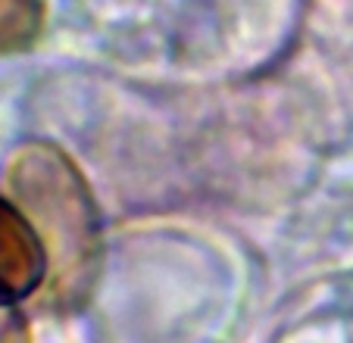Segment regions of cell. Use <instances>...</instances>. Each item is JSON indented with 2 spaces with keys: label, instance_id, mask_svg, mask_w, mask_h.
I'll return each mask as SVG.
<instances>
[{
  "label": "cell",
  "instance_id": "1",
  "mask_svg": "<svg viewBox=\"0 0 353 343\" xmlns=\"http://www.w3.org/2000/svg\"><path fill=\"white\" fill-rule=\"evenodd\" d=\"M38 278V253L22 222L0 203V297L28 291Z\"/></svg>",
  "mask_w": 353,
  "mask_h": 343
},
{
  "label": "cell",
  "instance_id": "2",
  "mask_svg": "<svg viewBox=\"0 0 353 343\" xmlns=\"http://www.w3.org/2000/svg\"><path fill=\"white\" fill-rule=\"evenodd\" d=\"M26 25V0H0V47L13 44Z\"/></svg>",
  "mask_w": 353,
  "mask_h": 343
}]
</instances>
